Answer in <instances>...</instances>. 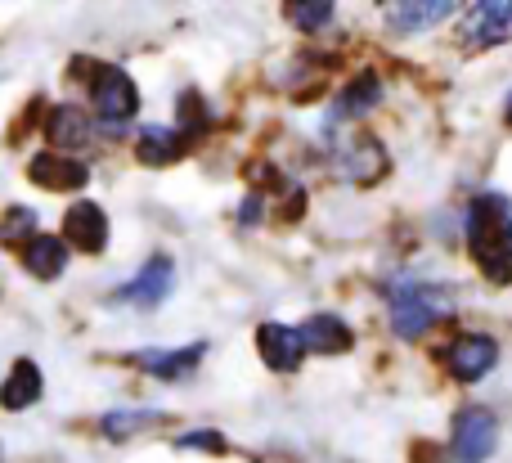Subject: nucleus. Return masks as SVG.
<instances>
[{
	"instance_id": "1",
	"label": "nucleus",
	"mask_w": 512,
	"mask_h": 463,
	"mask_svg": "<svg viewBox=\"0 0 512 463\" xmlns=\"http://www.w3.org/2000/svg\"><path fill=\"white\" fill-rule=\"evenodd\" d=\"M468 252L490 284H512V203L504 194H477L468 207Z\"/></svg>"
},
{
	"instance_id": "2",
	"label": "nucleus",
	"mask_w": 512,
	"mask_h": 463,
	"mask_svg": "<svg viewBox=\"0 0 512 463\" xmlns=\"http://www.w3.org/2000/svg\"><path fill=\"white\" fill-rule=\"evenodd\" d=\"M387 306H391V329H396V338H423L432 324H441L445 315L454 311L450 293L436 288V284H427V279L391 284Z\"/></svg>"
},
{
	"instance_id": "3",
	"label": "nucleus",
	"mask_w": 512,
	"mask_h": 463,
	"mask_svg": "<svg viewBox=\"0 0 512 463\" xmlns=\"http://www.w3.org/2000/svg\"><path fill=\"white\" fill-rule=\"evenodd\" d=\"M90 104H95L104 131H126L140 113V90H135L131 72L113 68V63H90Z\"/></svg>"
},
{
	"instance_id": "4",
	"label": "nucleus",
	"mask_w": 512,
	"mask_h": 463,
	"mask_svg": "<svg viewBox=\"0 0 512 463\" xmlns=\"http://www.w3.org/2000/svg\"><path fill=\"white\" fill-rule=\"evenodd\" d=\"M499 450V419L486 410V405H468L454 419V441L450 455L454 463H486Z\"/></svg>"
},
{
	"instance_id": "5",
	"label": "nucleus",
	"mask_w": 512,
	"mask_h": 463,
	"mask_svg": "<svg viewBox=\"0 0 512 463\" xmlns=\"http://www.w3.org/2000/svg\"><path fill=\"white\" fill-rule=\"evenodd\" d=\"M512 41V0H477L463 14V45L468 50H495Z\"/></svg>"
},
{
	"instance_id": "6",
	"label": "nucleus",
	"mask_w": 512,
	"mask_h": 463,
	"mask_svg": "<svg viewBox=\"0 0 512 463\" xmlns=\"http://www.w3.org/2000/svg\"><path fill=\"white\" fill-rule=\"evenodd\" d=\"M441 360L459 383H481V378L499 365V342L490 338V333H459V338L445 347Z\"/></svg>"
},
{
	"instance_id": "7",
	"label": "nucleus",
	"mask_w": 512,
	"mask_h": 463,
	"mask_svg": "<svg viewBox=\"0 0 512 463\" xmlns=\"http://www.w3.org/2000/svg\"><path fill=\"white\" fill-rule=\"evenodd\" d=\"M171 288H176V261H171V257H149V261H144V270L131 279V284L117 288L113 302L153 311V306H162L171 297Z\"/></svg>"
},
{
	"instance_id": "8",
	"label": "nucleus",
	"mask_w": 512,
	"mask_h": 463,
	"mask_svg": "<svg viewBox=\"0 0 512 463\" xmlns=\"http://www.w3.org/2000/svg\"><path fill=\"white\" fill-rule=\"evenodd\" d=\"M27 176H32L41 189L72 194V189H81L90 180V167L81 158H72V153H36V158L27 162Z\"/></svg>"
},
{
	"instance_id": "9",
	"label": "nucleus",
	"mask_w": 512,
	"mask_h": 463,
	"mask_svg": "<svg viewBox=\"0 0 512 463\" xmlns=\"http://www.w3.org/2000/svg\"><path fill=\"white\" fill-rule=\"evenodd\" d=\"M63 234H68L72 248L81 252H104L108 248V216L99 203H90V198H81V203L68 207V216H63Z\"/></svg>"
},
{
	"instance_id": "10",
	"label": "nucleus",
	"mask_w": 512,
	"mask_h": 463,
	"mask_svg": "<svg viewBox=\"0 0 512 463\" xmlns=\"http://www.w3.org/2000/svg\"><path fill=\"white\" fill-rule=\"evenodd\" d=\"M256 351H261V360L274 374H292V369L301 365V356H306L297 329H288V324H279V320H265L261 329H256Z\"/></svg>"
},
{
	"instance_id": "11",
	"label": "nucleus",
	"mask_w": 512,
	"mask_h": 463,
	"mask_svg": "<svg viewBox=\"0 0 512 463\" xmlns=\"http://www.w3.org/2000/svg\"><path fill=\"white\" fill-rule=\"evenodd\" d=\"M454 9L459 5H450V0H396V5H387V27L400 36H414V32L445 23Z\"/></svg>"
},
{
	"instance_id": "12",
	"label": "nucleus",
	"mask_w": 512,
	"mask_h": 463,
	"mask_svg": "<svg viewBox=\"0 0 512 463\" xmlns=\"http://www.w3.org/2000/svg\"><path fill=\"white\" fill-rule=\"evenodd\" d=\"M297 338H301V351H319V356H337V351L355 347V333L342 315H310L297 329Z\"/></svg>"
},
{
	"instance_id": "13",
	"label": "nucleus",
	"mask_w": 512,
	"mask_h": 463,
	"mask_svg": "<svg viewBox=\"0 0 512 463\" xmlns=\"http://www.w3.org/2000/svg\"><path fill=\"white\" fill-rule=\"evenodd\" d=\"M203 356H207V347H203V342H189V347H180V351H135L131 360L144 369V374H153V378H167V383H176V378L194 374V369L203 365Z\"/></svg>"
},
{
	"instance_id": "14",
	"label": "nucleus",
	"mask_w": 512,
	"mask_h": 463,
	"mask_svg": "<svg viewBox=\"0 0 512 463\" xmlns=\"http://www.w3.org/2000/svg\"><path fill=\"white\" fill-rule=\"evenodd\" d=\"M41 392H45V383H41V369L32 365V360H18L14 369H9V378L0 383V405L5 410H32L36 401H41Z\"/></svg>"
},
{
	"instance_id": "15",
	"label": "nucleus",
	"mask_w": 512,
	"mask_h": 463,
	"mask_svg": "<svg viewBox=\"0 0 512 463\" xmlns=\"http://www.w3.org/2000/svg\"><path fill=\"white\" fill-rule=\"evenodd\" d=\"M378 99H382V77H378V72H360V77H355L351 86L337 95L333 122H351V117H364L369 108H378Z\"/></svg>"
},
{
	"instance_id": "16",
	"label": "nucleus",
	"mask_w": 512,
	"mask_h": 463,
	"mask_svg": "<svg viewBox=\"0 0 512 463\" xmlns=\"http://www.w3.org/2000/svg\"><path fill=\"white\" fill-rule=\"evenodd\" d=\"M23 261H27V275L59 279L63 270H68V243L54 239V234H36V239L23 248Z\"/></svg>"
},
{
	"instance_id": "17",
	"label": "nucleus",
	"mask_w": 512,
	"mask_h": 463,
	"mask_svg": "<svg viewBox=\"0 0 512 463\" xmlns=\"http://www.w3.org/2000/svg\"><path fill=\"white\" fill-rule=\"evenodd\" d=\"M45 135L54 140V149H81L90 140V117L77 104H59V108H50Z\"/></svg>"
},
{
	"instance_id": "18",
	"label": "nucleus",
	"mask_w": 512,
	"mask_h": 463,
	"mask_svg": "<svg viewBox=\"0 0 512 463\" xmlns=\"http://www.w3.org/2000/svg\"><path fill=\"white\" fill-rule=\"evenodd\" d=\"M135 153H140L144 167H167V162H176L185 153V140L176 131H167V126H144Z\"/></svg>"
},
{
	"instance_id": "19",
	"label": "nucleus",
	"mask_w": 512,
	"mask_h": 463,
	"mask_svg": "<svg viewBox=\"0 0 512 463\" xmlns=\"http://www.w3.org/2000/svg\"><path fill=\"white\" fill-rule=\"evenodd\" d=\"M153 423H162V414L158 410H113V414H104V437H113V441H131L135 432H144V428H153Z\"/></svg>"
},
{
	"instance_id": "20",
	"label": "nucleus",
	"mask_w": 512,
	"mask_h": 463,
	"mask_svg": "<svg viewBox=\"0 0 512 463\" xmlns=\"http://www.w3.org/2000/svg\"><path fill=\"white\" fill-rule=\"evenodd\" d=\"M0 239L5 243H18V239L32 243L36 239V212L32 207H9L5 221H0Z\"/></svg>"
},
{
	"instance_id": "21",
	"label": "nucleus",
	"mask_w": 512,
	"mask_h": 463,
	"mask_svg": "<svg viewBox=\"0 0 512 463\" xmlns=\"http://www.w3.org/2000/svg\"><path fill=\"white\" fill-rule=\"evenodd\" d=\"M288 18L301 27V32H319V27L333 23V5H328V0H315V5H288Z\"/></svg>"
},
{
	"instance_id": "22",
	"label": "nucleus",
	"mask_w": 512,
	"mask_h": 463,
	"mask_svg": "<svg viewBox=\"0 0 512 463\" xmlns=\"http://www.w3.org/2000/svg\"><path fill=\"white\" fill-rule=\"evenodd\" d=\"M176 446H180V450H212V455H221V450H225V437H221V432H212V428H203V432H185Z\"/></svg>"
},
{
	"instance_id": "23",
	"label": "nucleus",
	"mask_w": 512,
	"mask_h": 463,
	"mask_svg": "<svg viewBox=\"0 0 512 463\" xmlns=\"http://www.w3.org/2000/svg\"><path fill=\"white\" fill-rule=\"evenodd\" d=\"M256 216H261V203H256V198H248V203H243V221H256Z\"/></svg>"
},
{
	"instance_id": "24",
	"label": "nucleus",
	"mask_w": 512,
	"mask_h": 463,
	"mask_svg": "<svg viewBox=\"0 0 512 463\" xmlns=\"http://www.w3.org/2000/svg\"><path fill=\"white\" fill-rule=\"evenodd\" d=\"M508 122H512V99H508Z\"/></svg>"
}]
</instances>
